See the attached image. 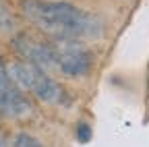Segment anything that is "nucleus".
<instances>
[{"label": "nucleus", "mask_w": 149, "mask_h": 147, "mask_svg": "<svg viewBox=\"0 0 149 147\" xmlns=\"http://www.w3.org/2000/svg\"><path fill=\"white\" fill-rule=\"evenodd\" d=\"M10 31H15V15L4 4V0H0V35Z\"/></svg>", "instance_id": "obj_6"}, {"label": "nucleus", "mask_w": 149, "mask_h": 147, "mask_svg": "<svg viewBox=\"0 0 149 147\" xmlns=\"http://www.w3.org/2000/svg\"><path fill=\"white\" fill-rule=\"evenodd\" d=\"M19 10L37 31L48 38L95 40L104 33V23L93 13L62 0H21Z\"/></svg>", "instance_id": "obj_1"}, {"label": "nucleus", "mask_w": 149, "mask_h": 147, "mask_svg": "<svg viewBox=\"0 0 149 147\" xmlns=\"http://www.w3.org/2000/svg\"><path fill=\"white\" fill-rule=\"evenodd\" d=\"M8 75L23 91H29L33 98H37L50 106H64L68 104V93L62 83H58L48 70L35 66L25 60H13L6 64Z\"/></svg>", "instance_id": "obj_2"}, {"label": "nucleus", "mask_w": 149, "mask_h": 147, "mask_svg": "<svg viewBox=\"0 0 149 147\" xmlns=\"http://www.w3.org/2000/svg\"><path fill=\"white\" fill-rule=\"evenodd\" d=\"M0 147H8V141H6V137L0 133Z\"/></svg>", "instance_id": "obj_9"}, {"label": "nucleus", "mask_w": 149, "mask_h": 147, "mask_svg": "<svg viewBox=\"0 0 149 147\" xmlns=\"http://www.w3.org/2000/svg\"><path fill=\"white\" fill-rule=\"evenodd\" d=\"M13 50L19 56V60L31 62L48 72L56 70V60H54V48L50 38H42L31 31H21L13 38Z\"/></svg>", "instance_id": "obj_4"}, {"label": "nucleus", "mask_w": 149, "mask_h": 147, "mask_svg": "<svg viewBox=\"0 0 149 147\" xmlns=\"http://www.w3.org/2000/svg\"><path fill=\"white\" fill-rule=\"evenodd\" d=\"M77 139L81 143H89L91 141V126L87 122H79L77 124Z\"/></svg>", "instance_id": "obj_8"}, {"label": "nucleus", "mask_w": 149, "mask_h": 147, "mask_svg": "<svg viewBox=\"0 0 149 147\" xmlns=\"http://www.w3.org/2000/svg\"><path fill=\"white\" fill-rule=\"evenodd\" d=\"M10 147H44V143L37 137L29 135V133H17L13 137V145Z\"/></svg>", "instance_id": "obj_7"}, {"label": "nucleus", "mask_w": 149, "mask_h": 147, "mask_svg": "<svg viewBox=\"0 0 149 147\" xmlns=\"http://www.w3.org/2000/svg\"><path fill=\"white\" fill-rule=\"evenodd\" d=\"M54 48V60L56 70L64 77L79 79L87 77L93 68V54L81 40H62V38H50Z\"/></svg>", "instance_id": "obj_3"}, {"label": "nucleus", "mask_w": 149, "mask_h": 147, "mask_svg": "<svg viewBox=\"0 0 149 147\" xmlns=\"http://www.w3.org/2000/svg\"><path fill=\"white\" fill-rule=\"evenodd\" d=\"M31 112H33L31 100L25 95V91L13 81L2 56H0V114L21 120V118H27Z\"/></svg>", "instance_id": "obj_5"}]
</instances>
